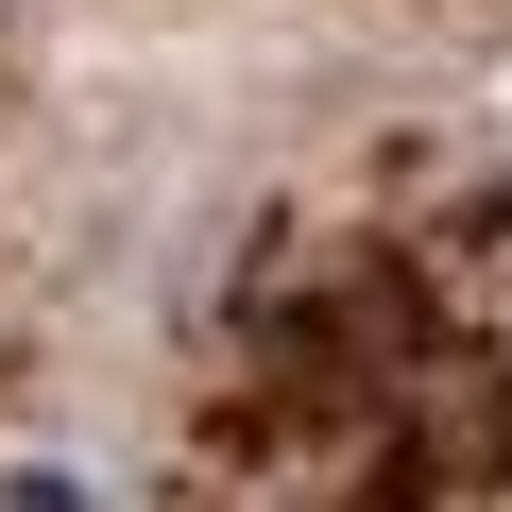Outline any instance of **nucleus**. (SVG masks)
<instances>
[{"mask_svg":"<svg viewBox=\"0 0 512 512\" xmlns=\"http://www.w3.org/2000/svg\"><path fill=\"white\" fill-rule=\"evenodd\" d=\"M0 512H103L86 461H0Z\"/></svg>","mask_w":512,"mask_h":512,"instance_id":"obj_1","label":"nucleus"}]
</instances>
